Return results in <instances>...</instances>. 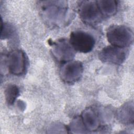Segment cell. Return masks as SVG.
Wrapping results in <instances>:
<instances>
[{
	"mask_svg": "<svg viewBox=\"0 0 134 134\" xmlns=\"http://www.w3.org/2000/svg\"><path fill=\"white\" fill-rule=\"evenodd\" d=\"M4 30V32H1V33H2L1 38H2L10 37L13 35V34L14 32L13 28L11 26L6 25L5 24H4V25H3V24H2L1 30Z\"/></svg>",
	"mask_w": 134,
	"mask_h": 134,
	"instance_id": "8fae6325",
	"label": "cell"
},
{
	"mask_svg": "<svg viewBox=\"0 0 134 134\" xmlns=\"http://www.w3.org/2000/svg\"><path fill=\"white\" fill-rule=\"evenodd\" d=\"M96 117V116L95 114L90 110L87 111L83 114V121L87 126L88 125L91 127L92 126L93 127L96 125L97 126V120Z\"/></svg>",
	"mask_w": 134,
	"mask_h": 134,
	"instance_id": "30bf717a",
	"label": "cell"
},
{
	"mask_svg": "<svg viewBox=\"0 0 134 134\" xmlns=\"http://www.w3.org/2000/svg\"><path fill=\"white\" fill-rule=\"evenodd\" d=\"M98 8L102 15L110 16L116 12L117 2L115 1H96Z\"/></svg>",
	"mask_w": 134,
	"mask_h": 134,
	"instance_id": "ba28073f",
	"label": "cell"
},
{
	"mask_svg": "<svg viewBox=\"0 0 134 134\" xmlns=\"http://www.w3.org/2000/svg\"><path fill=\"white\" fill-rule=\"evenodd\" d=\"M126 53L122 48L109 46L103 48L99 53L100 60L104 62L121 64L125 60Z\"/></svg>",
	"mask_w": 134,
	"mask_h": 134,
	"instance_id": "5b68a950",
	"label": "cell"
},
{
	"mask_svg": "<svg viewBox=\"0 0 134 134\" xmlns=\"http://www.w3.org/2000/svg\"><path fill=\"white\" fill-rule=\"evenodd\" d=\"M69 42L74 50L85 53L93 50L95 40L90 34L77 30L71 33Z\"/></svg>",
	"mask_w": 134,
	"mask_h": 134,
	"instance_id": "7a4b0ae2",
	"label": "cell"
},
{
	"mask_svg": "<svg viewBox=\"0 0 134 134\" xmlns=\"http://www.w3.org/2000/svg\"><path fill=\"white\" fill-rule=\"evenodd\" d=\"M64 63L60 70L62 79L67 83L74 82L79 80L83 72L82 64L77 61Z\"/></svg>",
	"mask_w": 134,
	"mask_h": 134,
	"instance_id": "8992f818",
	"label": "cell"
},
{
	"mask_svg": "<svg viewBox=\"0 0 134 134\" xmlns=\"http://www.w3.org/2000/svg\"><path fill=\"white\" fill-rule=\"evenodd\" d=\"M108 41L112 46L124 48L133 42V33L127 27L123 25L110 26L107 31Z\"/></svg>",
	"mask_w": 134,
	"mask_h": 134,
	"instance_id": "6da1fadb",
	"label": "cell"
},
{
	"mask_svg": "<svg viewBox=\"0 0 134 134\" xmlns=\"http://www.w3.org/2000/svg\"><path fill=\"white\" fill-rule=\"evenodd\" d=\"M4 94L7 104L12 105L19 94V88L16 85L10 84L6 87Z\"/></svg>",
	"mask_w": 134,
	"mask_h": 134,
	"instance_id": "9c48e42d",
	"label": "cell"
},
{
	"mask_svg": "<svg viewBox=\"0 0 134 134\" xmlns=\"http://www.w3.org/2000/svg\"><path fill=\"white\" fill-rule=\"evenodd\" d=\"M53 53L55 57L60 61L65 62L72 59L74 55L73 48L69 42L64 39L59 40L54 42Z\"/></svg>",
	"mask_w": 134,
	"mask_h": 134,
	"instance_id": "52a82bcc",
	"label": "cell"
},
{
	"mask_svg": "<svg viewBox=\"0 0 134 134\" xmlns=\"http://www.w3.org/2000/svg\"><path fill=\"white\" fill-rule=\"evenodd\" d=\"M79 14L83 21L96 24L101 20L102 14L96 1H83L79 6Z\"/></svg>",
	"mask_w": 134,
	"mask_h": 134,
	"instance_id": "3957f363",
	"label": "cell"
},
{
	"mask_svg": "<svg viewBox=\"0 0 134 134\" xmlns=\"http://www.w3.org/2000/svg\"><path fill=\"white\" fill-rule=\"evenodd\" d=\"M8 68L13 74L21 75L26 67V58L24 52L20 50L12 51L7 58Z\"/></svg>",
	"mask_w": 134,
	"mask_h": 134,
	"instance_id": "277c9868",
	"label": "cell"
}]
</instances>
